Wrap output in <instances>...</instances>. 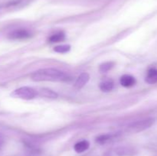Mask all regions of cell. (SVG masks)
Returning a JSON list of instances; mask_svg holds the SVG:
<instances>
[{
  "label": "cell",
  "mask_w": 157,
  "mask_h": 156,
  "mask_svg": "<svg viewBox=\"0 0 157 156\" xmlns=\"http://www.w3.org/2000/svg\"><path fill=\"white\" fill-rule=\"evenodd\" d=\"M121 84L124 87H131L136 84V79L130 75H124L121 78Z\"/></svg>",
  "instance_id": "8992f818"
},
{
  "label": "cell",
  "mask_w": 157,
  "mask_h": 156,
  "mask_svg": "<svg viewBox=\"0 0 157 156\" xmlns=\"http://www.w3.org/2000/svg\"><path fill=\"white\" fill-rule=\"evenodd\" d=\"M34 81H52L59 82L67 79V76L64 72L55 68H44L34 72L31 76Z\"/></svg>",
  "instance_id": "6da1fadb"
},
{
  "label": "cell",
  "mask_w": 157,
  "mask_h": 156,
  "mask_svg": "<svg viewBox=\"0 0 157 156\" xmlns=\"http://www.w3.org/2000/svg\"><path fill=\"white\" fill-rule=\"evenodd\" d=\"M113 88V82L112 80H107L100 84V89L104 92H110Z\"/></svg>",
  "instance_id": "30bf717a"
},
{
  "label": "cell",
  "mask_w": 157,
  "mask_h": 156,
  "mask_svg": "<svg viewBox=\"0 0 157 156\" xmlns=\"http://www.w3.org/2000/svg\"><path fill=\"white\" fill-rule=\"evenodd\" d=\"M89 146H90V143L87 140H83L75 144L74 148H75V151L78 153H81L87 151L88 149Z\"/></svg>",
  "instance_id": "9c48e42d"
},
{
  "label": "cell",
  "mask_w": 157,
  "mask_h": 156,
  "mask_svg": "<svg viewBox=\"0 0 157 156\" xmlns=\"http://www.w3.org/2000/svg\"><path fill=\"white\" fill-rule=\"evenodd\" d=\"M154 123V119L153 118H147V119L138 120L136 122H133L127 126V130L130 132L136 133L142 132L144 130L150 128Z\"/></svg>",
  "instance_id": "7a4b0ae2"
},
{
  "label": "cell",
  "mask_w": 157,
  "mask_h": 156,
  "mask_svg": "<svg viewBox=\"0 0 157 156\" xmlns=\"http://www.w3.org/2000/svg\"><path fill=\"white\" fill-rule=\"evenodd\" d=\"M146 81L150 84H154L157 83V69L152 68L149 70L146 76Z\"/></svg>",
  "instance_id": "ba28073f"
},
{
  "label": "cell",
  "mask_w": 157,
  "mask_h": 156,
  "mask_svg": "<svg viewBox=\"0 0 157 156\" xmlns=\"http://www.w3.org/2000/svg\"><path fill=\"white\" fill-rule=\"evenodd\" d=\"M26 2H29V0H11L8 4L6 5V7L8 8H16L19 6H23L25 4Z\"/></svg>",
  "instance_id": "7c38bea8"
},
{
  "label": "cell",
  "mask_w": 157,
  "mask_h": 156,
  "mask_svg": "<svg viewBox=\"0 0 157 156\" xmlns=\"http://www.w3.org/2000/svg\"><path fill=\"white\" fill-rule=\"evenodd\" d=\"M89 79H90V76H89L88 73H82L78 76L77 80L75 81V87L77 90H80L87 84V83L89 81Z\"/></svg>",
  "instance_id": "5b68a950"
},
{
  "label": "cell",
  "mask_w": 157,
  "mask_h": 156,
  "mask_svg": "<svg viewBox=\"0 0 157 156\" xmlns=\"http://www.w3.org/2000/svg\"><path fill=\"white\" fill-rule=\"evenodd\" d=\"M111 137L112 136H110V135H103V136H101L98 138H97V142L100 144H105L106 142L110 140Z\"/></svg>",
  "instance_id": "9a60e30c"
},
{
  "label": "cell",
  "mask_w": 157,
  "mask_h": 156,
  "mask_svg": "<svg viewBox=\"0 0 157 156\" xmlns=\"http://www.w3.org/2000/svg\"><path fill=\"white\" fill-rule=\"evenodd\" d=\"M32 34L29 31L24 28H19L14 30L9 35V38L13 40H20L25 39V38L31 37Z\"/></svg>",
  "instance_id": "277c9868"
},
{
  "label": "cell",
  "mask_w": 157,
  "mask_h": 156,
  "mask_svg": "<svg viewBox=\"0 0 157 156\" xmlns=\"http://www.w3.org/2000/svg\"><path fill=\"white\" fill-rule=\"evenodd\" d=\"M113 65H114V63L111 62V61H110V62H105L100 66L99 70L101 73H106L108 70H110L113 67Z\"/></svg>",
  "instance_id": "4fadbf2b"
},
{
  "label": "cell",
  "mask_w": 157,
  "mask_h": 156,
  "mask_svg": "<svg viewBox=\"0 0 157 156\" xmlns=\"http://www.w3.org/2000/svg\"><path fill=\"white\" fill-rule=\"evenodd\" d=\"M37 93L35 90L29 87H22L17 89L13 93V95L16 97L20 98L22 99H32L35 98Z\"/></svg>",
  "instance_id": "3957f363"
},
{
  "label": "cell",
  "mask_w": 157,
  "mask_h": 156,
  "mask_svg": "<svg viewBox=\"0 0 157 156\" xmlns=\"http://www.w3.org/2000/svg\"><path fill=\"white\" fill-rule=\"evenodd\" d=\"M71 49V46L68 45V44H63V45H59L57 46L54 48V50L57 53H67Z\"/></svg>",
  "instance_id": "5bb4252c"
},
{
  "label": "cell",
  "mask_w": 157,
  "mask_h": 156,
  "mask_svg": "<svg viewBox=\"0 0 157 156\" xmlns=\"http://www.w3.org/2000/svg\"><path fill=\"white\" fill-rule=\"evenodd\" d=\"M64 39H65V35L63 32H59V33L52 35L49 38V41L52 43H57L63 41Z\"/></svg>",
  "instance_id": "8fae6325"
},
{
  "label": "cell",
  "mask_w": 157,
  "mask_h": 156,
  "mask_svg": "<svg viewBox=\"0 0 157 156\" xmlns=\"http://www.w3.org/2000/svg\"><path fill=\"white\" fill-rule=\"evenodd\" d=\"M38 94L41 97L49 98V99H55L58 97V94L53 90L47 88L40 89L38 91Z\"/></svg>",
  "instance_id": "52a82bcc"
}]
</instances>
